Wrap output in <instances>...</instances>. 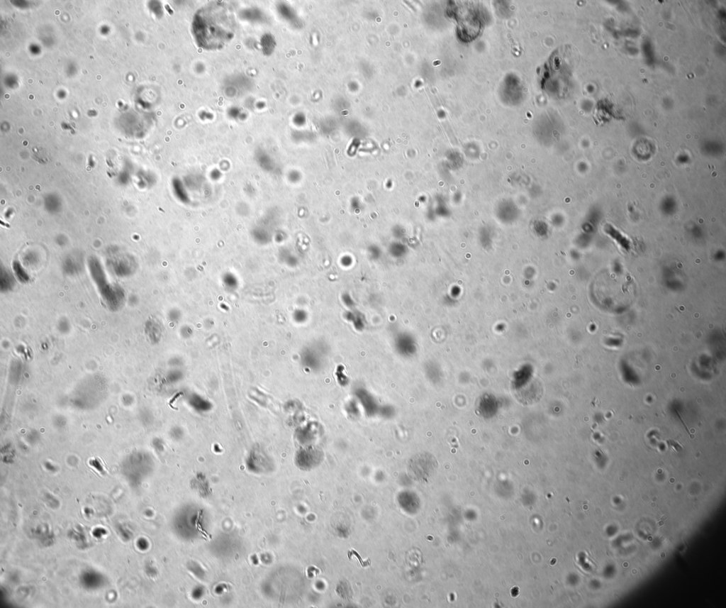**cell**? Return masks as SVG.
I'll use <instances>...</instances> for the list:
<instances>
[{
    "instance_id": "cell-3",
    "label": "cell",
    "mask_w": 726,
    "mask_h": 608,
    "mask_svg": "<svg viewBox=\"0 0 726 608\" xmlns=\"http://www.w3.org/2000/svg\"><path fill=\"white\" fill-rule=\"evenodd\" d=\"M347 556H348L349 559H351L352 556H355L358 559V560L359 561V563H360V564H361V565L362 567H367V566L370 565L369 559H367L366 560H363L362 559V558L359 556V553L355 550H354V549L350 550L348 551V553H347Z\"/></svg>"
},
{
    "instance_id": "cell-2",
    "label": "cell",
    "mask_w": 726,
    "mask_h": 608,
    "mask_svg": "<svg viewBox=\"0 0 726 608\" xmlns=\"http://www.w3.org/2000/svg\"><path fill=\"white\" fill-rule=\"evenodd\" d=\"M437 462L435 458L427 452L414 455L408 462L407 470L409 476L419 482H427L436 472Z\"/></svg>"
},
{
    "instance_id": "cell-1",
    "label": "cell",
    "mask_w": 726,
    "mask_h": 608,
    "mask_svg": "<svg viewBox=\"0 0 726 608\" xmlns=\"http://www.w3.org/2000/svg\"><path fill=\"white\" fill-rule=\"evenodd\" d=\"M234 29L231 12L223 4H209L195 14L193 33L197 43L203 48L223 47L233 37Z\"/></svg>"
}]
</instances>
